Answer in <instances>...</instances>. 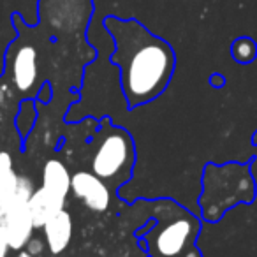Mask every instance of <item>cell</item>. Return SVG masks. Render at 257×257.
Returning <instances> with one entry per match:
<instances>
[{
  "instance_id": "10",
  "label": "cell",
  "mask_w": 257,
  "mask_h": 257,
  "mask_svg": "<svg viewBox=\"0 0 257 257\" xmlns=\"http://www.w3.org/2000/svg\"><path fill=\"white\" fill-rule=\"evenodd\" d=\"M64 206H65V201L58 199L57 196H53V194L44 189V187L36 189L29 199V211H30V217H32L34 227L43 229L44 224H46L55 213L64 210Z\"/></svg>"
},
{
  "instance_id": "16",
  "label": "cell",
  "mask_w": 257,
  "mask_h": 257,
  "mask_svg": "<svg viewBox=\"0 0 257 257\" xmlns=\"http://www.w3.org/2000/svg\"><path fill=\"white\" fill-rule=\"evenodd\" d=\"M222 81H224V79H222L220 74H213V76H211V79H210L211 85H217V86H220Z\"/></svg>"
},
{
  "instance_id": "2",
  "label": "cell",
  "mask_w": 257,
  "mask_h": 257,
  "mask_svg": "<svg viewBox=\"0 0 257 257\" xmlns=\"http://www.w3.org/2000/svg\"><path fill=\"white\" fill-rule=\"evenodd\" d=\"M152 222L143 232L150 257H203L197 243L201 222L194 213L169 199L148 201Z\"/></svg>"
},
{
  "instance_id": "5",
  "label": "cell",
  "mask_w": 257,
  "mask_h": 257,
  "mask_svg": "<svg viewBox=\"0 0 257 257\" xmlns=\"http://www.w3.org/2000/svg\"><path fill=\"white\" fill-rule=\"evenodd\" d=\"M93 15V0H37L39 23L58 36H83Z\"/></svg>"
},
{
  "instance_id": "18",
  "label": "cell",
  "mask_w": 257,
  "mask_h": 257,
  "mask_svg": "<svg viewBox=\"0 0 257 257\" xmlns=\"http://www.w3.org/2000/svg\"><path fill=\"white\" fill-rule=\"evenodd\" d=\"M253 143H257V136H253Z\"/></svg>"
},
{
  "instance_id": "1",
  "label": "cell",
  "mask_w": 257,
  "mask_h": 257,
  "mask_svg": "<svg viewBox=\"0 0 257 257\" xmlns=\"http://www.w3.org/2000/svg\"><path fill=\"white\" fill-rule=\"evenodd\" d=\"M102 25L113 39L111 64L120 69L127 106L138 107L157 99L175 74L176 55L173 46L136 18L107 15Z\"/></svg>"
},
{
  "instance_id": "3",
  "label": "cell",
  "mask_w": 257,
  "mask_h": 257,
  "mask_svg": "<svg viewBox=\"0 0 257 257\" xmlns=\"http://www.w3.org/2000/svg\"><path fill=\"white\" fill-rule=\"evenodd\" d=\"M255 197V183L246 164L206 166L203 176L201 211L210 222H217L225 210L243 203L248 204Z\"/></svg>"
},
{
  "instance_id": "6",
  "label": "cell",
  "mask_w": 257,
  "mask_h": 257,
  "mask_svg": "<svg viewBox=\"0 0 257 257\" xmlns=\"http://www.w3.org/2000/svg\"><path fill=\"white\" fill-rule=\"evenodd\" d=\"M13 25L20 32V37L9 46L8 62L11 79L20 92H30L39 79V50L30 37V25L20 13L13 15Z\"/></svg>"
},
{
  "instance_id": "14",
  "label": "cell",
  "mask_w": 257,
  "mask_h": 257,
  "mask_svg": "<svg viewBox=\"0 0 257 257\" xmlns=\"http://www.w3.org/2000/svg\"><path fill=\"white\" fill-rule=\"evenodd\" d=\"M44 246H46V241H43L41 238H36V236H32V238L27 241L25 250L30 253V255L37 257V255H41V253L44 252Z\"/></svg>"
},
{
  "instance_id": "7",
  "label": "cell",
  "mask_w": 257,
  "mask_h": 257,
  "mask_svg": "<svg viewBox=\"0 0 257 257\" xmlns=\"http://www.w3.org/2000/svg\"><path fill=\"white\" fill-rule=\"evenodd\" d=\"M34 190H36V185L32 180L29 176L18 175L15 197H13L6 215L0 220V224L6 229L11 250L25 248L27 241L32 238V232L36 229L29 211V199L34 194Z\"/></svg>"
},
{
  "instance_id": "13",
  "label": "cell",
  "mask_w": 257,
  "mask_h": 257,
  "mask_svg": "<svg viewBox=\"0 0 257 257\" xmlns=\"http://www.w3.org/2000/svg\"><path fill=\"white\" fill-rule=\"evenodd\" d=\"M231 55L238 64H250L257 57V44L250 37H238L231 46Z\"/></svg>"
},
{
  "instance_id": "17",
  "label": "cell",
  "mask_w": 257,
  "mask_h": 257,
  "mask_svg": "<svg viewBox=\"0 0 257 257\" xmlns=\"http://www.w3.org/2000/svg\"><path fill=\"white\" fill-rule=\"evenodd\" d=\"M16 257H34V255H30V253L27 252V250H20V253Z\"/></svg>"
},
{
  "instance_id": "15",
  "label": "cell",
  "mask_w": 257,
  "mask_h": 257,
  "mask_svg": "<svg viewBox=\"0 0 257 257\" xmlns=\"http://www.w3.org/2000/svg\"><path fill=\"white\" fill-rule=\"evenodd\" d=\"M9 250H11V246H9L8 234H6L4 225L0 224V257H8Z\"/></svg>"
},
{
  "instance_id": "9",
  "label": "cell",
  "mask_w": 257,
  "mask_h": 257,
  "mask_svg": "<svg viewBox=\"0 0 257 257\" xmlns=\"http://www.w3.org/2000/svg\"><path fill=\"white\" fill-rule=\"evenodd\" d=\"M44 241L53 255L62 253L72 239V217L67 210H60L44 224Z\"/></svg>"
},
{
  "instance_id": "4",
  "label": "cell",
  "mask_w": 257,
  "mask_h": 257,
  "mask_svg": "<svg viewBox=\"0 0 257 257\" xmlns=\"http://www.w3.org/2000/svg\"><path fill=\"white\" fill-rule=\"evenodd\" d=\"M134 162H136V148L131 134L121 127L106 123L99 131L95 140V148L92 155V173L104 182L121 185L131 178Z\"/></svg>"
},
{
  "instance_id": "8",
  "label": "cell",
  "mask_w": 257,
  "mask_h": 257,
  "mask_svg": "<svg viewBox=\"0 0 257 257\" xmlns=\"http://www.w3.org/2000/svg\"><path fill=\"white\" fill-rule=\"evenodd\" d=\"M71 192L88 210L106 211L111 204V190L104 180H100L92 171H78L71 178Z\"/></svg>"
},
{
  "instance_id": "11",
  "label": "cell",
  "mask_w": 257,
  "mask_h": 257,
  "mask_svg": "<svg viewBox=\"0 0 257 257\" xmlns=\"http://www.w3.org/2000/svg\"><path fill=\"white\" fill-rule=\"evenodd\" d=\"M71 178L67 166L58 159H50L43 168V185L46 190H50L58 199L67 201V196L71 192Z\"/></svg>"
},
{
  "instance_id": "12",
  "label": "cell",
  "mask_w": 257,
  "mask_h": 257,
  "mask_svg": "<svg viewBox=\"0 0 257 257\" xmlns=\"http://www.w3.org/2000/svg\"><path fill=\"white\" fill-rule=\"evenodd\" d=\"M16 182H18V175L13 168V157L8 152H0V220L15 197Z\"/></svg>"
}]
</instances>
